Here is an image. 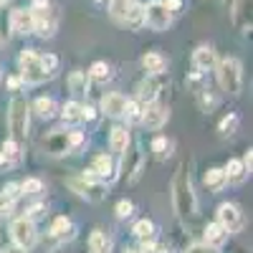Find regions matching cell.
Instances as JSON below:
<instances>
[{
	"mask_svg": "<svg viewBox=\"0 0 253 253\" xmlns=\"http://www.w3.org/2000/svg\"><path fill=\"white\" fill-rule=\"evenodd\" d=\"M63 122H81V104L79 101H66L61 109Z\"/></svg>",
	"mask_w": 253,
	"mask_h": 253,
	"instance_id": "f1b7e54d",
	"label": "cell"
},
{
	"mask_svg": "<svg viewBox=\"0 0 253 253\" xmlns=\"http://www.w3.org/2000/svg\"><path fill=\"white\" fill-rule=\"evenodd\" d=\"M15 205V198L8 193V190H0V215H8Z\"/></svg>",
	"mask_w": 253,
	"mask_h": 253,
	"instance_id": "e575fe53",
	"label": "cell"
},
{
	"mask_svg": "<svg viewBox=\"0 0 253 253\" xmlns=\"http://www.w3.org/2000/svg\"><path fill=\"white\" fill-rule=\"evenodd\" d=\"M167 119H170V109L162 107V104H157V101L147 104L144 112L139 114V124L144 126V129H150V132L162 129V126L167 124Z\"/></svg>",
	"mask_w": 253,
	"mask_h": 253,
	"instance_id": "9c48e42d",
	"label": "cell"
},
{
	"mask_svg": "<svg viewBox=\"0 0 253 253\" xmlns=\"http://www.w3.org/2000/svg\"><path fill=\"white\" fill-rule=\"evenodd\" d=\"M84 142V134L81 132H53L48 139H46V150L51 155H66L71 150Z\"/></svg>",
	"mask_w": 253,
	"mask_h": 253,
	"instance_id": "52a82bcc",
	"label": "cell"
},
{
	"mask_svg": "<svg viewBox=\"0 0 253 253\" xmlns=\"http://www.w3.org/2000/svg\"><path fill=\"white\" fill-rule=\"evenodd\" d=\"M10 238H13L15 246H20V248L28 251V248L36 243V225H33V220H31V218H18V220L10 225Z\"/></svg>",
	"mask_w": 253,
	"mask_h": 253,
	"instance_id": "30bf717a",
	"label": "cell"
},
{
	"mask_svg": "<svg viewBox=\"0 0 253 253\" xmlns=\"http://www.w3.org/2000/svg\"><path fill=\"white\" fill-rule=\"evenodd\" d=\"M18 66H20V79L26 84H43L46 79H51V74L41 63V53H36L33 48H26L18 56Z\"/></svg>",
	"mask_w": 253,
	"mask_h": 253,
	"instance_id": "5b68a950",
	"label": "cell"
},
{
	"mask_svg": "<svg viewBox=\"0 0 253 253\" xmlns=\"http://www.w3.org/2000/svg\"><path fill=\"white\" fill-rule=\"evenodd\" d=\"M28 15H31V33L41 36V38H51L58 28V18L56 13L51 10L48 3H33L28 8Z\"/></svg>",
	"mask_w": 253,
	"mask_h": 253,
	"instance_id": "3957f363",
	"label": "cell"
},
{
	"mask_svg": "<svg viewBox=\"0 0 253 253\" xmlns=\"http://www.w3.org/2000/svg\"><path fill=\"white\" fill-rule=\"evenodd\" d=\"M96 114H94V109L91 107H81V119H86V122H91Z\"/></svg>",
	"mask_w": 253,
	"mask_h": 253,
	"instance_id": "b9f144b4",
	"label": "cell"
},
{
	"mask_svg": "<svg viewBox=\"0 0 253 253\" xmlns=\"http://www.w3.org/2000/svg\"><path fill=\"white\" fill-rule=\"evenodd\" d=\"M124 107H126V96L119 91H112L101 99V112L107 117H124Z\"/></svg>",
	"mask_w": 253,
	"mask_h": 253,
	"instance_id": "4fadbf2b",
	"label": "cell"
},
{
	"mask_svg": "<svg viewBox=\"0 0 253 253\" xmlns=\"http://www.w3.org/2000/svg\"><path fill=\"white\" fill-rule=\"evenodd\" d=\"M3 253H26V248H20V246H15V243H13V246H10V248H5Z\"/></svg>",
	"mask_w": 253,
	"mask_h": 253,
	"instance_id": "ee69618b",
	"label": "cell"
},
{
	"mask_svg": "<svg viewBox=\"0 0 253 253\" xmlns=\"http://www.w3.org/2000/svg\"><path fill=\"white\" fill-rule=\"evenodd\" d=\"M142 66H144V71H150L152 76H160V74H165V69H167V61H165V56L150 51V53L142 56Z\"/></svg>",
	"mask_w": 253,
	"mask_h": 253,
	"instance_id": "d6986e66",
	"label": "cell"
},
{
	"mask_svg": "<svg viewBox=\"0 0 253 253\" xmlns=\"http://www.w3.org/2000/svg\"><path fill=\"white\" fill-rule=\"evenodd\" d=\"M228 236H230V233H228V230H225L218 220H215V223H210V225L205 228V243H208V246H213V248L223 246V243L228 241Z\"/></svg>",
	"mask_w": 253,
	"mask_h": 253,
	"instance_id": "ac0fdd59",
	"label": "cell"
},
{
	"mask_svg": "<svg viewBox=\"0 0 253 253\" xmlns=\"http://www.w3.org/2000/svg\"><path fill=\"white\" fill-rule=\"evenodd\" d=\"M69 89L74 96H86L89 94V79L84 71H71L69 74Z\"/></svg>",
	"mask_w": 253,
	"mask_h": 253,
	"instance_id": "44dd1931",
	"label": "cell"
},
{
	"mask_svg": "<svg viewBox=\"0 0 253 253\" xmlns=\"http://www.w3.org/2000/svg\"><path fill=\"white\" fill-rule=\"evenodd\" d=\"M91 172H94L96 177L112 175V172H114V160H112L109 155H96V157H94V165H91Z\"/></svg>",
	"mask_w": 253,
	"mask_h": 253,
	"instance_id": "603a6c76",
	"label": "cell"
},
{
	"mask_svg": "<svg viewBox=\"0 0 253 253\" xmlns=\"http://www.w3.org/2000/svg\"><path fill=\"white\" fill-rule=\"evenodd\" d=\"M20 84H23V79H18V76H13V79H8V86L15 91V89H20Z\"/></svg>",
	"mask_w": 253,
	"mask_h": 253,
	"instance_id": "7bdbcfd3",
	"label": "cell"
},
{
	"mask_svg": "<svg viewBox=\"0 0 253 253\" xmlns=\"http://www.w3.org/2000/svg\"><path fill=\"white\" fill-rule=\"evenodd\" d=\"M155 253H172V251H167V248H155Z\"/></svg>",
	"mask_w": 253,
	"mask_h": 253,
	"instance_id": "f6af8a7d",
	"label": "cell"
},
{
	"mask_svg": "<svg viewBox=\"0 0 253 253\" xmlns=\"http://www.w3.org/2000/svg\"><path fill=\"white\" fill-rule=\"evenodd\" d=\"M172 205L182 220L198 215V198H195L193 182H190V175L185 172V165L177 167L172 177Z\"/></svg>",
	"mask_w": 253,
	"mask_h": 253,
	"instance_id": "6da1fadb",
	"label": "cell"
},
{
	"mask_svg": "<svg viewBox=\"0 0 253 253\" xmlns=\"http://www.w3.org/2000/svg\"><path fill=\"white\" fill-rule=\"evenodd\" d=\"M225 177H228V182H233V185H238V182H243L246 177H248V172H246V167H243V162L241 160H230L225 167Z\"/></svg>",
	"mask_w": 253,
	"mask_h": 253,
	"instance_id": "7402d4cb",
	"label": "cell"
},
{
	"mask_svg": "<svg viewBox=\"0 0 253 253\" xmlns=\"http://www.w3.org/2000/svg\"><path fill=\"white\" fill-rule=\"evenodd\" d=\"M66 185L74 190L76 195L86 198L89 203H99L104 200V195H107V187H104L99 180H86V177H71L66 180Z\"/></svg>",
	"mask_w": 253,
	"mask_h": 253,
	"instance_id": "ba28073f",
	"label": "cell"
},
{
	"mask_svg": "<svg viewBox=\"0 0 253 253\" xmlns=\"http://www.w3.org/2000/svg\"><path fill=\"white\" fill-rule=\"evenodd\" d=\"M109 147L114 155H124L126 147H129V132H126V126H114L112 134H109Z\"/></svg>",
	"mask_w": 253,
	"mask_h": 253,
	"instance_id": "2e32d148",
	"label": "cell"
},
{
	"mask_svg": "<svg viewBox=\"0 0 253 253\" xmlns=\"http://www.w3.org/2000/svg\"><path fill=\"white\" fill-rule=\"evenodd\" d=\"M132 233L139 238V241H150V238H155V233H157V228H155V223L152 220H137L134 223V228H132Z\"/></svg>",
	"mask_w": 253,
	"mask_h": 253,
	"instance_id": "d4e9b609",
	"label": "cell"
},
{
	"mask_svg": "<svg viewBox=\"0 0 253 253\" xmlns=\"http://www.w3.org/2000/svg\"><path fill=\"white\" fill-rule=\"evenodd\" d=\"M114 213H117V218H132V213H134V203L132 200H119L117 203V208H114Z\"/></svg>",
	"mask_w": 253,
	"mask_h": 253,
	"instance_id": "836d02e7",
	"label": "cell"
},
{
	"mask_svg": "<svg viewBox=\"0 0 253 253\" xmlns=\"http://www.w3.org/2000/svg\"><path fill=\"white\" fill-rule=\"evenodd\" d=\"M89 76H94V79H99V81L109 79V76H112V69H109V63H107V61H96V63H91V69H89Z\"/></svg>",
	"mask_w": 253,
	"mask_h": 253,
	"instance_id": "1f68e13d",
	"label": "cell"
},
{
	"mask_svg": "<svg viewBox=\"0 0 253 253\" xmlns=\"http://www.w3.org/2000/svg\"><path fill=\"white\" fill-rule=\"evenodd\" d=\"M218 66V84H220V89L228 91V94H233L238 96L241 89H243V66H241V61L238 58H223L215 63Z\"/></svg>",
	"mask_w": 253,
	"mask_h": 253,
	"instance_id": "277c9868",
	"label": "cell"
},
{
	"mask_svg": "<svg viewBox=\"0 0 253 253\" xmlns=\"http://www.w3.org/2000/svg\"><path fill=\"white\" fill-rule=\"evenodd\" d=\"M172 150H175V142L167 139V137H157V139L152 142V152H155L157 160H167V157L172 155Z\"/></svg>",
	"mask_w": 253,
	"mask_h": 253,
	"instance_id": "cb8c5ba5",
	"label": "cell"
},
{
	"mask_svg": "<svg viewBox=\"0 0 253 253\" xmlns=\"http://www.w3.org/2000/svg\"><path fill=\"white\" fill-rule=\"evenodd\" d=\"M10 31L13 36H28L31 33V15L23 8H15L10 13Z\"/></svg>",
	"mask_w": 253,
	"mask_h": 253,
	"instance_id": "5bb4252c",
	"label": "cell"
},
{
	"mask_svg": "<svg viewBox=\"0 0 253 253\" xmlns=\"http://www.w3.org/2000/svg\"><path fill=\"white\" fill-rule=\"evenodd\" d=\"M8 132L13 142L23 147L28 137V101L23 96H13L8 104Z\"/></svg>",
	"mask_w": 253,
	"mask_h": 253,
	"instance_id": "7a4b0ae2",
	"label": "cell"
},
{
	"mask_svg": "<svg viewBox=\"0 0 253 253\" xmlns=\"http://www.w3.org/2000/svg\"><path fill=\"white\" fill-rule=\"evenodd\" d=\"M172 23V13L167 10V5L162 3V0H152L150 5H144V26H150L152 31L162 33L167 31Z\"/></svg>",
	"mask_w": 253,
	"mask_h": 253,
	"instance_id": "8992f818",
	"label": "cell"
},
{
	"mask_svg": "<svg viewBox=\"0 0 253 253\" xmlns=\"http://www.w3.org/2000/svg\"><path fill=\"white\" fill-rule=\"evenodd\" d=\"M218 223L228 230V233H238L241 225H243V215H241V208L233 203H223L218 208Z\"/></svg>",
	"mask_w": 253,
	"mask_h": 253,
	"instance_id": "8fae6325",
	"label": "cell"
},
{
	"mask_svg": "<svg viewBox=\"0 0 253 253\" xmlns=\"http://www.w3.org/2000/svg\"><path fill=\"white\" fill-rule=\"evenodd\" d=\"M41 63H43V69L53 76L56 74V69H58V58L53 56V53H43V56H41Z\"/></svg>",
	"mask_w": 253,
	"mask_h": 253,
	"instance_id": "8d00e7d4",
	"label": "cell"
},
{
	"mask_svg": "<svg viewBox=\"0 0 253 253\" xmlns=\"http://www.w3.org/2000/svg\"><path fill=\"white\" fill-rule=\"evenodd\" d=\"M3 3H5V0H0V5H3Z\"/></svg>",
	"mask_w": 253,
	"mask_h": 253,
	"instance_id": "7dc6e473",
	"label": "cell"
},
{
	"mask_svg": "<svg viewBox=\"0 0 253 253\" xmlns=\"http://www.w3.org/2000/svg\"><path fill=\"white\" fill-rule=\"evenodd\" d=\"M241 162H243V167H246V172L251 175V167H253V152L248 150V152L243 155V160H241Z\"/></svg>",
	"mask_w": 253,
	"mask_h": 253,
	"instance_id": "60d3db41",
	"label": "cell"
},
{
	"mask_svg": "<svg viewBox=\"0 0 253 253\" xmlns=\"http://www.w3.org/2000/svg\"><path fill=\"white\" fill-rule=\"evenodd\" d=\"M124 114H126V119H139V104L137 101H129L126 99V107H124Z\"/></svg>",
	"mask_w": 253,
	"mask_h": 253,
	"instance_id": "74e56055",
	"label": "cell"
},
{
	"mask_svg": "<svg viewBox=\"0 0 253 253\" xmlns=\"http://www.w3.org/2000/svg\"><path fill=\"white\" fill-rule=\"evenodd\" d=\"M185 253H215V248H213V246H208V243L203 241V243H193Z\"/></svg>",
	"mask_w": 253,
	"mask_h": 253,
	"instance_id": "f35d334b",
	"label": "cell"
},
{
	"mask_svg": "<svg viewBox=\"0 0 253 253\" xmlns=\"http://www.w3.org/2000/svg\"><path fill=\"white\" fill-rule=\"evenodd\" d=\"M218 129H220V134H225V137L236 134V129H238V114H228V117H223V122L218 124Z\"/></svg>",
	"mask_w": 253,
	"mask_h": 253,
	"instance_id": "4dcf8cb0",
	"label": "cell"
},
{
	"mask_svg": "<svg viewBox=\"0 0 253 253\" xmlns=\"http://www.w3.org/2000/svg\"><path fill=\"white\" fill-rule=\"evenodd\" d=\"M69 228H71V220H69L66 215H58V218L51 223V228H48V236H51V238H63Z\"/></svg>",
	"mask_w": 253,
	"mask_h": 253,
	"instance_id": "83f0119b",
	"label": "cell"
},
{
	"mask_svg": "<svg viewBox=\"0 0 253 253\" xmlns=\"http://www.w3.org/2000/svg\"><path fill=\"white\" fill-rule=\"evenodd\" d=\"M215 63H218V56H215L213 46H200V48L193 51V69L195 71L208 74V71L215 69Z\"/></svg>",
	"mask_w": 253,
	"mask_h": 253,
	"instance_id": "7c38bea8",
	"label": "cell"
},
{
	"mask_svg": "<svg viewBox=\"0 0 253 253\" xmlns=\"http://www.w3.org/2000/svg\"><path fill=\"white\" fill-rule=\"evenodd\" d=\"M96 3H104V0H96Z\"/></svg>",
	"mask_w": 253,
	"mask_h": 253,
	"instance_id": "c3c4849f",
	"label": "cell"
},
{
	"mask_svg": "<svg viewBox=\"0 0 253 253\" xmlns=\"http://www.w3.org/2000/svg\"><path fill=\"white\" fill-rule=\"evenodd\" d=\"M160 96V84L155 79H144L137 84V101L139 104H152Z\"/></svg>",
	"mask_w": 253,
	"mask_h": 253,
	"instance_id": "9a60e30c",
	"label": "cell"
},
{
	"mask_svg": "<svg viewBox=\"0 0 253 253\" xmlns=\"http://www.w3.org/2000/svg\"><path fill=\"white\" fill-rule=\"evenodd\" d=\"M89 251L91 253H109V241L104 236V230H94L89 236Z\"/></svg>",
	"mask_w": 253,
	"mask_h": 253,
	"instance_id": "4316f807",
	"label": "cell"
},
{
	"mask_svg": "<svg viewBox=\"0 0 253 253\" xmlns=\"http://www.w3.org/2000/svg\"><path fill=\"white\" fill-rule=\"evenodd\" d=\"M20 190H23V195H38V193H43V182L36 177H28L26 182H20Z\"/></svg>",
	"mask_w": 253,
	"mask_h": 253,
	"instance_id": "d6a6232c",
	"label": "cell"
},
{
	"mask_svg": "<svg viewBox=\"0 0 253 253\" xmlns=\"http://www.w3.org/2000/svg\"><path fill=\"white\" fill-rule=\"evenodd\" d=\"M198 96H200V107H203L205 112H210V109H213L215 104H218V99H215L213 94H210V89H200V91H198Z\"/></svg>",
	"mask_w": 253,
	"mask_h": 253,
	"instance_id": "d590c367",
	"label": "cell"
},
{
	"mask_svg": "<svg viewBox=\"0 0 253 253\" xmlns=\"http://www.w3.org/2000/svg\"><path fill=\"white\" fill-rule=\"evenodd\" d=\"M122 23H126L132 31H139V28L144 26V5H142V3H132L129 8H126Z\"/></svg>",
	"mask_w": 253,
	"mask_h": 253,
	"instance_id": "ffe728a7",
	"label": "cell"
},
{
	"mask_svg": "<svg viewBox=\"0 0 253 253\" xmlns=\"http://www.w3.org/2000/svg\"><path fill=\"white\" fill-rule=\"evenodd\" d=\"M203 182H205V187H208V190L218 193V190H223V187L228 185L225 170H223V167H210V170L205 172V177H203Z\"/></svg>",
	"mask_w": 253,
	"mask_h": 253,
	"instance_id": "e0dca14e",
	"label": "cell"
},
{
	"mask_svg": "<svg viewBox=\"0 0 253 253\" xmlns=\"http://www.w3.org/2000/svg\"><path fill=\"white\" fill-rule=\"evenodd\" d=\"M0 41H3V38H0Z\"/></svg>",
	"mask_w": 253,
	"mask_h": 253,
	"instance_id": "681fc988",
	"label": "cell"
},
{
	"mask_svg": "<svg viewBox=\"0 0 253 253\" xmlns=\"http://www.w3.org/2000/svg\"><path fill=\"white\" fill-rule=\"evenodd\" d=\"M33 109H36V114H38V117L51 119V117L56 114V101H53L51 96H41V99H36Z\"/></svg>",
	"mask_w": 253,
	"mask_h": 253,
	"instance_id": "484cf974",
	"label": "cell"
},
{
	"mask_svg": "<svg viewBox=\"0 0 253 253\" xmlns=\"http://www.w3.org/2000/svg\"><path fill=\"white\" fill-rule=\"evenodd\" d=\"M162 3L167 5L170 13H180V8H182V0H162Z\"/></svg>",
	"mask_w": 253,
	"mask_h": 253,
	"instance_id": "ab89813d",
	"label": "cell"
},
{
	"mask_svg": "<svg viewBox=\"0 0 253 253\" xmlns=\"http://www.w3.org/2000/svg\"><path fill=\"white\" fill-rule=\"evenodd\" d=\"M134 3V0H109V15L114 18V20H124V13H126V8H129Z\"/></svg>",
	"mask_w": 253,
	"mask_h": 253,
	"instance_id": "f546056e",
	"label": "cell"
},
{
	"mask_svg": "<svg viewBox=\"0 0 253 253\" xmlns=\"http://www.w3.org/2000/svg\"><path fill=\"white\" fill-rule=\"evenodd\" d=\"M124 253H142V251H132V248H126Z\"/></svg>",
	"mask_w": 253,
	"mask_h": 253,
	"instance_id": "bcb514c9",
	"label": "cell"
}]
</instances>
